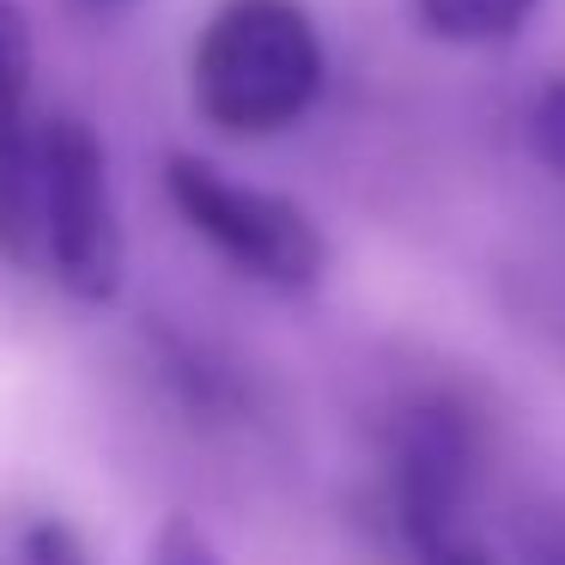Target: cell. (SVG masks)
I'll use <instances>...</instances> for the list:
<instances>
[{
	"label": "cell",
	"instance_id": "6da1fadb",
	"mask_svg": "<svg viewBox=\"0 0 565 565\" xmlns=\"http://www.w3.org/2000/svg\"><path fill=\"white\" fill-rule=\"evenodd\" d=\"M189 86L225 135H280L322 92V38L298 0H225L195 38Z\"/></svg>",
	"mask_w": 565,
	"mask_h": 565
},
{
	"label": "cell",
	"instance_id": "7a4b0ae2",
	"mask_svg": "<svg viewBox=\"0 0 565 565\" xmlns=\"http://www.w3.org/2000/svg\"><path fill=\"white\" fill-rule=\"evenodd\" d=\"M38 268H50L79 305H110L122 292V213L110 195V159L92 122H43L38 164Z\"/></svg>",
	"mask_w": 565,
	"mask_h": 565
},
{
	"label": "cell",
	"instance_id": "3957f363",
	"mask_svg": "<svg viewBox=\"0 0 565 565\" xmlns=\"http://www.w3.org/2000/svg\"><path fill=\"white\" fill-rule=\"evenodd\" d=\"M164 189H171V207L189 220V232H201L249 280L280 286V292H305V286L322 280L329 244L310 225V213L292 207L286 195L237 183L220 164L189 159V152H177L164 164Z\"/></svg>",
	"mask_w": 565,
	"mask_h": 565
},
{
	"label": "cell",
	"instance_id": "277c9868",
	"mask_svg": "<svg viewBox=\"0 0 565 565\" xmlns=\"http://www.w3.org/2000/svg\"><path fill=\"white\" fill-rule=\"evenodd\" d=\"M31 25L13 0H0V256L38 268V164L43 122L31 110Z\"/></svg>",
	"mask_w": 565,
	"mask_h": 565
},
{
	"label": "cell",
	"instance_id": "5b68a950",
	"mask_svg": "<svg viewBox=\"0 0 565 565\" xmlns=\"http://www.w3.org/2000/svg\"><path fill=\"white\" fill-rule=\"evenodd\" d=\"M414 7L444 43H504L541 13V0H414Z\"/></svg>",
	"mask_w": 565,
	"mask_h": 565
},
{
	"label": "cell",
	"instance_id": "8992f818",
	"mask_svg": "<svg viewBox=\"0 0 565 565\" xmlns=\"http://www.w3.org/2000/svg\"><path fill=\"white\" fill-rule=\"evenodd\" d=\"M529 147H535V159L547 171L565 177V74L541 86L535 110H529Z\"/></svg>",
	"mask_w": 565,
	"mask_h": 565
},
{
	"label": "cell",
	"instance_id": "52a82bcc",
	"mask_svg": "<svg viewBox=\"0 0 565 565\" xmlns=\"http://www.w3.org/2000/svg\"><path fill=\"white\" fill-rule=\"evenodd\" d=\"M19 565H92V553H86V541L74 535V523L38 516V523L19 535Z\"/></svg>",
	"mask_w": 565,
	"mask_h": 565
},
{
	"label": "cell",
	"instance_id": "ba28073f",
	"mask_svg": "<svg viewBox=\"0 0 565 565\" xmlns=\"http://www.w3.org/2000/svg\"><path fill=\"white\" fill-rule=\"evenodd\" d=\"M147 565H225V559H220V547H213L195 523H189V516H171V523L152 535Z\"/></svg>",
	"mask_w": 565,
	"mask_h": 565
},
{
	"label": "cell",
	"instance_id": "9c48e42d",
	"mask_svg": "<svg viewBox=\"0 0 565 565\" xmlns=\"http://www.w3.org/2000/svg\"><path fill=\"white\" fill-rule=\"evenodd\" d=\"M419 565H492V559H487V547H480V541L468 535V541H456V547L431 553V559H419Z\"/></svg>",
	"mask_w": 565,
	"mask_h": 565
},
{
	"label": "cell",
	"instance_id": "30bf717a",
	"mask_svg": "<svg viewBox=\"0 0 565 565\" xmlns=\"http://www.w3.org/2000/svg\"><path fill=\"white\" fill-rule=\"evenodd\" d=\"M98 7H122V0H98Z\"/></svg>",
	"mask_w": 565,
	"mask_h": 565
}]
</instances>
